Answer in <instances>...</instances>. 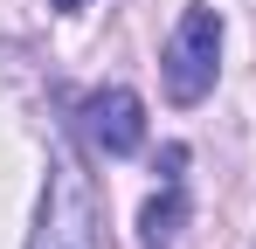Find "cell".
I'll return each instance as SVG.
<instances>
[{
  "instance_id": "6da1fadb",
  "label": "cell",
  "mask_w": 256,
  "mask_h": 249,
  "mask_svg": "<svg viewBox=\"0 0 256 249\" xmlns=\"http://www.w3.org/2000/svg\"><path fill=\"white\" fill-rule=\"evenodd\" d=\"M28 249H104L97 187L76 166V152H48V180H42V201H35Z\"/></svg>"
},
{
  "instance_id": "8992f818",
  "label": "cell",
  "mask_w": 256,
  "mask_h": 249,
  "mask_svg": "<svg viewBox=\"0 0 256 249\" xmlns=\"http://www.w3.org/2000/svg\"><path fill=\"white\" fill-rule=\"evenodd\" d=\"M250 249H256V242H250Z\"/></svg>"
},
{
  "instance_id": "7a4b0ae2",
  "label": "cell",
  "mask_w": 256,
  "mask_h": 249,
  "mask_svg": "<svg viewBox=\"0 0 256 249\" xmlns=\"http://www.w3.org/2000/svg\"><path fill=\"white\" fill-rule=\"evenodd\" d=\"M214 70H222V14L214 7H187L173 42H166V56H160L166 97L173 104H201L214 90Z\"/></svg>"
},
{
  "instance_id": "5b68a950",
  "label": "cell",
  "mask_w": 256,
  "mask_h": 249,
  "mask_svg": "<svg viewBox=\"0 0 256 249\" xmlns=\"http://www.w3.org/2000/svg\"><path fill=\"white\" fill-rule=\"evenodd\" d=\"M56 7H62V14H76V7H84V0H56Z\"/></svg>"
},
{
  "instance_id": "277c9868",
  "label": "cell",
  "mask_w": 256,
  "mask_h": 249,
  "mask_svg": "<svg viewBox=\"0 0 256 249\" xmlns=\"http://www.w3.org/2000/svg\"><path fill=\"white\" fill-rule=\"evenodd\" d=\"M180 222H187V187H180V173H166V194H152L138 214V249H173Z\"/></svg>"
},
{
  "instance_id": "3957f363",
  "label": "cell",
  "mask_w": 256,
  "mask_h": 249,
  "mask_svg": "<svg viewBox=\"0 0 256 249\" xmlns=\"http://www.w3.org/2000/svg\"><path fill=\"white\" fill-rule=\"evenodd\" d=\"M84 132L97 152H111V160H125L146 146V104H138V90L125 83H104V90H90L84 97Z\"/></svg>"
}]
</instances>
